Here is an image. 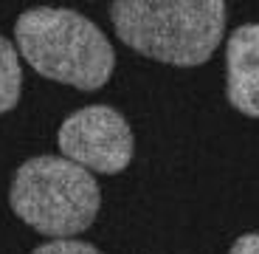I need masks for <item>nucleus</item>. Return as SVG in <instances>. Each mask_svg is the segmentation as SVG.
Returning a JSON list of instances; mask_svg holds the SVG:
<instances>
[{
    "instance_id": "nucleus-1",
    "label": "nucleus",
    "mask_w": 259,
    "mask_h": 254,
    "mask_svg": "<svg viewBox=\"0 0 259 254\" xmlns=\"http://www.w3.org/2000/svg\"><path fill=\"white\" fill-rule=\"evenodd\" d=\"M118 40L166 65H203L226 34L223 0H118L110 6Z\"/></svg>"
},
{
    "instance_id": "nucleus-7",
    "label": "nucleus",
    "mask_w": 259,
    "mask_h": 254,
    "mask_svg": "<svg viewBox=\"0 0 259 254\" xmlns=\"http://www.w3.org/2000/svg\"><path fill=\"white\" fill-rule=\"evenodd\" d=\"M31 254H102L96 246H91V243L84 240H51V243H42V246H37Z\"/></svg>"
},
{
    "instance_id": "nucleus-3",
    "label": "nucleus",
    "mask_w": 259,
    "mask_h": 254,
    "mask_svg": "<svg viewBox=\"0 0 259 254\" xmlns=\"http://www.w3.org/2000/svg\"><path fill=\"white\" fill-rule=\"evenodd\" d=\"M9 203L14 215L39 235L65 240L96 221L102 192L96 178L73 161L37 156L14 172Z\"/></svg>"
},
{
    "instance_id": "nucleus-8",
    "label": "nucleus",
    "mask_w": 259,
    "mask_h": 254,
    "mask_svg": "<svg viewBox=\"0 0 259 254\" xmlns=\"http://www.w3.org/2000/svg\"><path fill=\"white\" fill-rule=\"evenodd\" d=\"M228 254H259V232H251V235L237 237Z\"/></svg>"
},
{
    "instance_id": "nucleus-6",
    "label": "nucleus",
    "mask_w": 259,
    "mask_h": 254,
    "mask_svg": "<svg viewBox=\"0 0 259 254\" xmlns=\"http://www.w3.org/2000/svg\"><path fill=\"white\" fill-rule=\"evenodd\" d=\"M23 71H20V54L6 37H0V113H9L20 102Z\"/></svg>"
},
{
    "instance_id": "nucleus-2",
    "label": "nucleus",
    "mask_w": 259,
    "mask_h": 254,
    "mask_svg": "<svg viewBox=\"0 0 259 254\" xmlns=\"http://www.w3.org/2000/svg\"><path fill=\"white\" fill-rule=\"evenodd\" d=\"M17 51L46 79L99 91L116 68L110 40L84 14L71 9H28L14 23Z\"/></svg>"
},
{
    "instance_id": "nucleus-4",
    "label": "nucleus",
    "mask_w": 259,
    "mask_h": 254,
    "mask_svg": "<svg viewBox=\"0 0 259 254\" xmlns=\"http://www.w3.org/2000/svg\"><path fill=\"white\" fill-rule=\"evenodd\" d=\"M62 158L88 172L116 175L133 161V130L127 119L107 104H91L71 113L59 127Z\"/></svg>"
},
{
    "instance_id": "nucleus-5",
    "label": "nucleus",
    "mask_w": 259,
    "mask_h": 254,
    "mask_svg": "<svg viewBox=\"0 0 259 254\" xmlns=\"http://www.w3.org/2000/svg\"><path fill=\"white\" fill-rule=\"evenodd\" d=\"M226 93L240 113L259 119V23L240 26L228 37Z\"/></svg>"
}]
</instances>
